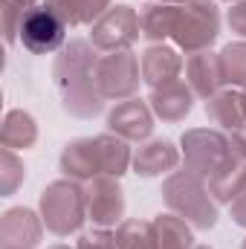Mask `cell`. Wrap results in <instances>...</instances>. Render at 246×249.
<instances>
[{
    "label": "cell",
    "mask_w": 246,
    "mask_h": 249,
    "mask_svg": "<svg viewBox=\"0 0 246 249\" xmlns=\"http://www.w3.org/2000/svg\"><path fill=\"white\" fill-rule=\"evenodd\" d=\"M96 47L84 38L64 44L53 61V84L61 107L75 119H93L102 113L105 99L96 87Z\"/></svg>",
    "instance_id": "obj_1"
},
{
    "label": "cell",
    "mask_w": 246,
    "mask_h": 249,
    "mask_svg": "<svg viewBox=\"0 0 246 249\" xmlns=\"http://www.w3.org/2000/svg\"><path fill=\"white\" fill-rule=\"evenodd\" d=\"M162 200L168 212L180 214L197 229H211L217 223V200L211 197L206 177H197L191 171H171L162 183Z\"/></svg>",
    "instance_id": "obj_2"
},
{
    "label": "cell",
    "mask_w": 246,
    "mask_h": 249,
    "mask_svg": "<svg viewBox=\"0 0 246 249\" xmlns=\"http://www.w3.org/2000/svg\"><path fill=\"white\" fill-rule=\"evenodd\" d=\"M41 220L44 226L58 235H75L87 220V191L78 180H55L41 191Z\"/></svg>",
    "instance_id": "obj_3"
},
{
    "label": "cell",
    "mask_w": 246,
    "mask_h": 249,
    "mask_svg": "<svg viewBox=\"0 0 246 249\" xmlns=\"http://www.w3.org/2000/svg\"><path fill=\"white\" fill-rule=\"evenodd\" d=\"M220 35V12L211 0H197V3H183L177 15V26L171 41L185 55L209 50Z\"/></svg>",
    "instance_id": "obj_4"
},
{
    "label": "cell",
    "mask_w": 246,
    "mask_h": 249,
    "mask_svg": "<svg viewBox=\"0 0 246 249\" xmlns=\"http://www.w3.org/2000/svg\"><path fill=\"white\" fill-rule=\"evenodd\" d=\"M142 81V64L130 50H116L105 53L96 61V87L105 102H124L133 99Z\"/></svg>",
    "instance_id": "obj_5"
},
{
    "label": "cell",
    "mask_w": 246,
    "mask_h": 249,
    "mask_svg": "<svg viewBox=\"0 0 246 249\" xmlns=\"http://www.w3.org/2000/svg\"><path fill=\"white\" fill-rule=\"evenodd\" d=\"M180 148H183V162L185 171L197 174V177H211V171L232 154L229 139L220 130H209V127H191L180 136Z\"/></svg>",
    "instance_id": "obj_6"
},
{
    "label": "cell",
    "mask_w": 246,
    "mask_h": 249,
    "mask_svg": "<svg viewBox=\"0 0 246 249\" xmlns=\"http://www.w3.org/2000/svg\"><path fill=\"white\" fill-rule=\"evenodd\" d=\"M142 35L139 26V12L133 6H110L93 26H90V44L102 53H116L130 50L136 38Z\"/></svg>",
    "instance_id": "obj_7"
},
{
    "label": "cell",
    "mask_w": 246,
    "mask_h": 249,
    "mask_svg": "<svg viewBox=\"0 0 246 249\" xmlns=\"http://www.w3.org/2000/svg\"><path fill=\"white\" fill-rule=\"evenodd\" d=\"M64 35H67V23H64L47 3H41L38 9H32V15L20 26V41L35 55L58 53L64 47Z\"/></svg>",
    "instance_id": "obj_8"
},
{
    "label": "cell",
    "mask_w": 246,
    "mask_h": 249,
    "mask_svg": "<svg viewBox=\"0 0 246 249\" xmlns=\"http://www.w3.org/2000/svg\"><path fill=\"white\" fill-rule=\"evenodd\" d=\"M87 217L96 223V226H116L122 223L124 214V191L119 186L116 177H107V174H99L96 180H90L87 186Z\"/></svg>",
    "instance_id": "obj_9"
},
{
    "label": "cell",
    "mask_w": 246,
    "mask_h": 249,
    "mask_svg": "<svg viewBox=\"0 0 246 249\" xmlns=\"http://www.w3.org/2000/svg\"><path fill=\"white\" fill-rule=\"evenodd\" d=\"M107 127L124 142H148L154 130V110L142 99H124L107 113Z\"/></svg>",
    "instance_id": "obj_10"
},
{
    "label": "cell",
    "mask_w": 246,
    "mask_h": 249,
    "mask_svg": "<svg viewBox=\"0 0 246 249\" xmlns=\"http://www.w3.org/2000/svg\"><path fill=\"white\" fill-rule=\"evenodd\" d=\"M44 235V220L32 209L15 206L0 217V249H35Z\"/></svg>",
    "instance_id": "obj_11"
},
{
    "label": "cell",
    "mask_w": 246,
    "mask_h": 249,
    "mask_svg": "<svg viewBox=\"0 0 246 249\" xmlns=\"http://www.w3.org/2000/svg\"><path fill=\"white\" fill-rule=\"evenodd\" d=\"M133 171L145 180L151 177H162V174H171L177 165H180V151L174 148V142L168 139H148L136 148L133 154Z\"/></svg>",
    "instance_id": "obj_12"
},
{
    "label": "cell",
    "mask_w": 246,
    "mask_h": 249,
    "mask_svg": "<svg viewBox=\"0 0 246 249\" xmlns=\"http://www.w3.org/2000/svg\"><path fill=\"white\" fill-rule=\"evenodd\" d=\"M185 84L191 87L194 96L209 99L217 90H223V70H220V55L211 50L191 53L185 61Z\"/></svg>",
    "instance_id": "obj_13"
},
{
    "label": "cell",
    "mask_w": 246,
    "mask_h": 249,
    "mask_svg": "<svg viewBox=\"0 0 246 249\" xmlns=\"http://www.w3.org/2000/svg\"><path fill=\"white\" fill-rule=\"evenodd\" d=\"M148 105H151L157 119H162V122H183L191 113V107H194V93H191V87L185 81L177 78L171 84L151 87Z\"/></svg>",
    "instance_id": "obj_14"
},
{
    "label": "cell",
    "mask_w": 246,
    "mask_h": 249,
    "mask_svg": "<svg viewBox=\"0 0 246 249\" xmlns=\"http://www.w3.org/2000/svg\"><path fill=\"white\" fill-rule=\"evenodd\" d=\"M183 72V55L180 50L168 47V44H151L142 53V81L151 87H162L177 81Z\"/></svg>",
    "instance_id": "obj_15"
},
{
    "label": "cell",
    "mask_w": 246,
    "mask_h": 249,
    "mask_svg": "<svg viewBox=\"0 0 246 249\" xmlns=\"http://www.w3.org/2000/svg\"><path fill=\"white\" fill-rule=\"evenodd\" d=\"M61 171L64 177L78 180V183H90L102 174L99 165V148H96V136L93 139H72L61 151Z\"/></svg>",
    "instance_id": "obj_16"
},
{
    "label": "cell",
    "mask_w": 246,
    "mask_h": 249,
    "mask_svg": "<svg viewBox=\"0 0 246 249\" xmlns=\"http://www.w3.org/2000/svg\"><path fill=\"white\" fill-rule=\"evenodd\" d=\"M206 183H209V191H211V197H214L217 203L232 206V200H238V194L246 191V160L229 154V157L211 171V177H209Z\"/></svg>",
    "instance_id": "obj_17"
},
{
    "label": "cell",
    "mask_w": 246,
    "mask_h": 249,
    "mask_svg": "<svg viewBox=\"0 0 246 249\" xmlns=\"http://www.w3.org/2000/svg\"><path fill=\"white\" fill-rule=\"evenodd\" d=\"M177 15H180V6H177V3H157V0H148V3L142 6V12H139L142 38L151 41V44H162L165 38L174 35Z\"/></svg>",
    "instance_id": "obj_18"
},
{
    "label": "cell",
    "mask_w": 246,
    "mask_h": 249,
    "mask_svg": "<svg viewBox=\"0 0 246 249\" xmlns=\"http://www.w3.org/2000/svg\"><path fill=\"white\" fill-rule=\"evenodd\" d=\"M206 116L209 122L226 130H238L241 124H246V107L244 96L235 90H217L214 96L206 99Z\"/></svg>",
    "instance_id": "obj_19"
},
{
    "label": "cell",
    "mask_w": 246,
    "mask_h": 249,
    "mask_svg": "<svg viewBox=\"0 0 246 249\" xmlns=\"http://www.w3.org/2000/svg\"><path fill=\"white\" fill-rule=\"evenodd\" d=\"M38 142V124L26 110H9L0 124V145L12 151H26Z\"/></svg>",
    "instance_id": "obj_20"
},
{
    "label": "cell",
    "mask_w": 246,
    "mask_h": 249,
    "mask_svg": "<svg viewBox=\"0 0 246 249\" xmlns=\"http://www.w3.org/2000/svg\"><path fill=\"white\" fill-rule=\"evenodd\" d=\"M47 6L67 26H93L110 9V0H47Z\"/></svg>",
    "instance_id": "obj_21"
},
{
    "label": "cell",
    "mask_w": 246,
    "mask_h": 249,
    "mask_svg": "<svg viewBox=\"0 0 246 249\" xmlns=\"http://www.w3.org/2000/svg\"><path fill=\"white\" fill-rule=\"evenodd\" d=\"M96 148H99L102 174L116 177V180H119L122 174H127L133 157H130V148H127V142H124L122 136H116V133H102V136H96Z\"/></svg>",
    "instance_id": "obj_22"
},
{
    "label": "cell",
    "mask_w": 246,
    "mask_h": 249,
    "mask_svg": "<svg viewBox=\"0 0 246 249\" xmlns=\"http://www.w3.org/2000/svg\"><path fill=\"white\" fill-rule=\"evenodd\" d=\"M154 229H157V247L159 249H194L191 223L174 212L154 217Z\"/></svg>",
    "instance_id": "obj_23"
},
{
    "label": "cell",
    "mask_w": 246,
    "mask_h": 249,
    "mask_svg": "<svg viewBox=\"0 0 246 249\" xmlns=\"http://www.w3.org/2000/svg\"><path fill=\"white\" fill-rule=\"evenodd\" d=\"M116 241L119 249H159L154 220H122L116 229Z\"/></svg>",
    "instance_id": "obj_24"
},
{
    "label": "cell",
    "mask_w": 246,
    "mask_h": 249,
    "mask_svg": "<svg viewBox=\"0 0 246 249\" xmlns=\"http://www.w3.org/2000/svg\"><path fill=\"white\" fill-rule=\"evenodd\" d=\"M41 0H3L0 9V29H3V41L15 44V38H20V26L23 20L32 15V9H38Z\"/></svg>",
    "instance_id": "obj_25"
},
{
    "label": "cell",
    "mask_w": 246,
    "mask_h": 249,
    "mask_svg": "<svg viewBox=\"0 0 246 249\" xmlns=\"http://www.w3.org/2000/svg\"><path fill=\"white\" fill-rule=\"evenodd\" d=\"M217 55H220V70H223V84L246 87V41L226 44Z\"/></svg>",
    "instance_id": "obj_26"
},
{
    "label": "cell",
    "mask_w": 246,
    "mask_h": 249,
    "mask_svg": "<svg viewBox=\"0 0 246 249\" xmlns=\"http://www.w3.org/2000/svg\"><path fill=\"white\" fill-rule=\"evenodd\" d=\"M23 177H26V168L18 160V154L12 148H3L0 151V191L3 194H15L18 186L23 183Z\"/></svg>",
    "instance_id": "obj_27"
},
{
    "label": "cell",
    "mask_w": 246,
    "mask_h": 249,
    "mask_svg": "<svg viewBox=\"0 0 246 249\" xmlns=\"http://www.w3.org/2000/svg\"><path fill=\"white\" fill-rule=\"evenodd\" d=\"M75 249H119V241H116V232L99 226L93 232H84L78 238V247Z\"/></svg>",
    "instance_id": "obj_28"
},
{
    "label": "cell",
    "mask_w": 246,
    "mask_h": 249,
    "mask_svg": "<svg viewBox=\"0 0 246 249\" xmlns=\"http://www.w3.org/2000/svg\"><path fill=\"white\" fill-rule=\"evenodd\" d=\"M226 23H229V29H232L235 35L246 38V0L232 3V9H229V15H226Z\"/></svg>",
    "instance_id": "obj_29"
},
{
    "label": "cell",
    "mask_w": 246,
    "mask_h": 249,
    "mask_svg": "<svg viewBox=\"0 0 246 249\" xmlns=\"http://www.w3.org/2000/svg\"><path fill=\"white\" fill-rule=\"evenodd\" d=\"M229 148L235 157L246 160V124H241L238 130H232V139H229Z\"/></svg>",
    "instance_id": "obj_30"
},
{
    "label": "cell",
    "mask_w": 246,
    "mask_h": 249,
    "mask_svg": "<svg viewBox=\"0 0 246 249\" xmlns=\"http://www.w3.org/2000/svg\"><path fill=\"white\" fill-rule=\"evenodd\" d=\"M232 220L238 223V226H244L246 229V191L244 194H238V200H232Z\"/></svg>",
    "instance_id": "obj_31"
},
{
    "label": "cell",
    "mask_w": 246,
    "mask_h": 249,
    "mask_svg": "<svg viewBox=\"0 0 246 249\" xmlns=\"http://www.w3.org/2000/svg\"><path fill=\"white\" fill-rule=\"evenodd\" d=\"M157 3H177V6H183V3H197V0H157Z\"/></svg>",
    "instance_id": "obj_32"
},
{
    "label": "cell",
    "mask_w": 246,
    "mask_h": 249,
    "mask_svg": "<svg viewBox=\"0 0 246 249\" xmlns=\"http://www.w3.org/2000/svg\"><path fill=\"white\" fill-rule=\"evenodd\" d=\"M194 249H211V247H206V244H200V247H194Z\"/></svg>",
    "instance_id": "obj_33"
},
{
    "label": "cell",
    "mask_w": 246,
    "mask_h": 249,
    "mask_svg": "<svg viewBox=\"0 0 246 249\" xmlns=\"http://www.w3.org/2000/svg\"><path fill=\"white\" fill-rule=\"evenodd\" d=\"M241 96H244V107H246V87H244V93H241Z\"/></svg>",
    "instance_id": "obj_34"
},
{
    "label": "cell",
    "mask_w": 246,
    "mask_h": 249,
    "mask_svg": "<svg viewBox=\"0 0 246 249\" xmlns=\"http://www.w3.org/2000/svg\"><path fill=\"white\" fill-rule=\"evenodd\" d=\"M50 249H70V247H61V244H58V247H50Z\"/></svg>",
    "instance_id": "obj_35"
},
{
    "label": "cell",
    "mask_w": 246,
    "mask_h": 249,
    "mask_svg": "<svg viewBox=\"0 0 246 249\" xmlns=\"http://www.w3.org/2000/svg\"><path fill=\"white\" fill-rule=\"evenodd\" d=\"M241 249H246V238H244V244H241Z\"/></svg>",
    "instance_id": "obj_36"
},
{
    "label": "cell",
    "mask_w": 246,
    "mask_h": 249,
    "mask_svg": "<svg viewBox=\"0 0 246 249\" xmlns=\"http://www.w3.org/2000/svg\"><path fill=\"white\" fill-rule=\"evenodd\" d=\"M226 3H238V0H226Z\"/></svg>",
    "instance_id": "obj_37"
}]
</instances>
